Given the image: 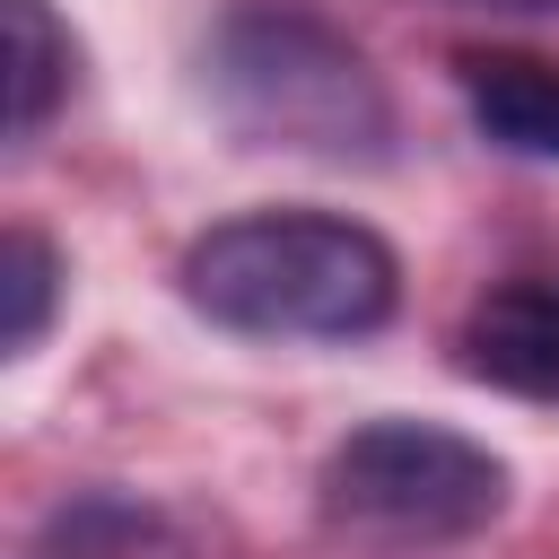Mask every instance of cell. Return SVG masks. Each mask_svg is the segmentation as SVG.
<instances>
[{
	"label": "cell",
	"instance_id": "cell-1",
	"mask_svg": "<svg viewBox=\"0 0 559 559\" xmlns=\"http://www.w3.org/2000/svg\"><path fill=\"white\" fill-rule=\"evenodd\" d=\"M192 314L253 341H358L402 306V262L376 227L332 210H245L175 262Z\"/></svg>",
	"mask_w": 559,
	"mask_h": 559
},
{
	"label": "cell",
	"instance_id": "cell-2",
	"mask_svg": "<svg viewBox=\"0 0 559 559\" xmlns=\"http://www.w3.org/2000/svg\"><path fill=\"white\" fill-rule=\"evenodd\" d=\"M210 96L253 148L323 166H376L393 148V96L349 35L297 9H236L210 44Z\"/></svg>",
	"mask_w": 559,
	"mask_h": 559
},
{
	"label": "cell",
	"instance_id": "cell-3",
	"mask_svg": "<svg viewBox=\"0 0 559 559\" xmlns=\"http://www.w3.org/2000/svg\"><path fill=\"white\" fill-rule=\"evenodd\" d=\"M323 533L376 559H428L507 515V463L437 419H367L323 454Z\"/></svg>",
	"mask_w": 559,
	"mask_h": 559
},
{
	"label": "cell",
	"instance_id": "cell-4",
	"mask_svg": "<svg viewBox=\"0 0 559 559\" xmlns=\"http://www.w3.org/2000/svg\"><path fill=\"white\" fill-rule=\"evenodd\" d=\"M463 376L524 402H559V280L489 288L463 323Z\"/></svg>",
	"mask_w": 559,
	"mask_h": 559
},
{
	"label": "cell",
	"instance_id": "cell-5",
	"mask_svg": "<svg viewBox=\"0 0 559 559\" xmlns=\"http://www.w3.org/2000/svg\"><path fill=\"white\" fill-rule=\"evenodd\" d=\"M463 105L472 131L507 157H550L559 166V61L533 52H463Z\"/></svg>",
	"mask_w": 559,
	"mask_h": 559
},
{
	"label": "cell",
	"instance_id": "cell-6",
	"mask_svg": "<svg viewBox=\"0 0 559 559\" xmlns=\"http://www.w3.org/2000/svg\"><path fill=\"white\" fill-rule=\"evenodd\" d=\"M0 17H9V148H26L52 122V105L70 96L79 44L44 0H0Z\"/></svg>",
	"mask_w": 559,
	"mask_h": 559
},
{
	"label": "cell",
	"instance_id": "cell-7",
	"mask_svg": "<svg viewBox=\"0 0 559 559\" xmlns=\"http://www.w3.org/2000/svg\"><path fill=\"white\" fill-rule=\"evenodd\" d=\"M52 306H61V253L35 227H9V245H0V349L26 358L52 323Z\"/></svg>",
	"mask_w": 559,
	"mask_h": 559
},
{
	"label": "cell",
	"instance_id": "cell-8",
	"mask_svg": "<svg viewBox=\"0 0 559 559\" xmlns=\"http://www.w3.org/2000/svg\"><path fill=\"white\" fill-rule=\"evenodd\" d=\"M515 9H559V0H515Z\"/></svg>",
	"mask_w": 559,
	"mask_h": 559
}]
</instances>
